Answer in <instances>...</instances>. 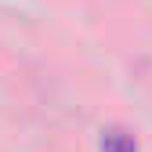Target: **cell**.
<instances>
[{
    "label": "cell",
    "instance_id": "cell-1",
    "mask_svg": "<svg viewBox=\"0 0 152 152\" xmlns=\"http://www.w3.org/2000/svg\"><path fill=\"white\" fill-rule=\"evenodd\" d=\"M102 152H138V141L127 130L109 127V130H102Z\"/></svg>",
    "mask_w": 152,
    "mask_h": 152
}]
</instances>
